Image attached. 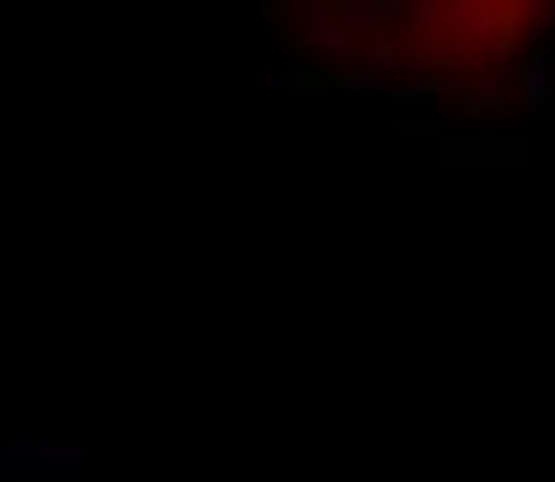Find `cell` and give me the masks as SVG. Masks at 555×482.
I'll list each match as a JSON object with an SVG mask.
<instances>
[{"instance_id":"obj_1","label":"cell","mask_w":555,"mask_h":482,"mask_svg":"<svg viewBox=\"0 0 555 482\" xmlns=\"http://www.w3.org/2000/svg\"><path fill=\"white\" fill-rule=\"evenodd\" d=\"M89 466L78 439H39V432H17V439H0V477H17V482H78Z\"/></svg>"},{"instance_id":"obj_2","label":"cell","mask_w":555,"mask_h":482,"mask_svg":"<svg viewBox=\"0 0 555 482\" xmlns=\"http://www.w3.org/2000/svg\"><path fill=\"white\" fill-rule=\"evenodd\" d=\"M517 94H522V106H528L533 117H550V112H555V67H550L544 56H528V62L517 67Z\"/></svg>"}]
</instances>
